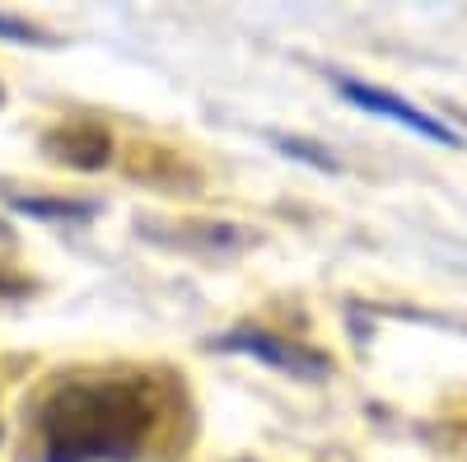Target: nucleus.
Instances as JSON below:
<instances>
[{
  "label": "nucleus",
  "mask_w": 467,
  "mask_h": 462,
  "mask_svg": "<svg viewBox=\"0 0 467 462\" xmlns=\"http://www.w3.org/2000/svg\"><path fill=\"white\" fill-rule=\"evenodd\" d=\"M164 411L160 383L145 374H61L33 402L37 462H136Z\"/></svg>",
  "instance_id": "nucleus-1"
},
{
  "label": "nucleus",
  "mask_w": 467,
  "mask_h": 462,
  "mask_svg": "<svg viewBox=\"0 0 467 462\" xmlns=\"http://www.w3.org/2000/svg\"><path fill=\"white\" fill-rule=\"evenodd\" d=\"M211 345L224 351V355H248V360H257L266 369H281V374L308 378V383L332 374V360L323 351H314V345H304V341H290L281 332H266V327H234V332L215 336Z\"/></svg>",
  "instance_id": "nucleus-2"
},
{
  "label": "nucleus",
  "mask_w": 467,
  "mask_h": 462,
  "mask_svg": "<svg viewBox=\"0 0 467 462\" xmlns=\"http://www.w3.org/2000/svg\"><path fill=\"white\" fill-rule=\"evenodd\" d=\"M337 94H341L346 103H356V108L374 112V118H388V122H398V127L416 131L420 140H435V145H449V149L462 145V136H458L449 122L431 118V112H420L416 103H407V98H398V94H388V89H374V85H360V80H337Z\"/></svg>",
  "instance_id": "nucleus-3"
},
{
  "label": "nucleus",
  "mask_w": 467,
  "mask_h": 462,
  "mask_svg": "<svg viewBox=\"0 0 467 462\" xmlns=\"http://www.w3.org/2000/svg\"><path fill=\"white\" fill-rule=\"evenodd\" d=\"M43 149L52 154L57 164H70V169H103L108 154H112V140L94 122H70V127H57L43 140Z\"/></svg>",
  "instance_id": "nucleus-4"
},
{
  "label": "nucleus",
  "mask_w": 467,
  "mask_h": 462,
  "mask_svg": "<svg viewBox=\"0 0 467 462\" xmlns=\"http://www.w3.org/2000/svg\"><path fill=\"white\" fill-rule=\"evenodd\" d=\"M5 201L15 215L43 220V224H89L99 215L94 201H75V197H19V191H10Z\"/></svg>",
  "instance_id": "nucleus-5"
},
{
  "label": "nucleus",
  "mask_w": 467,
  "mask_h": 462,
  "mask_svg": "<svg viewBox=\"0 0 467 462\" xmlns=\"http://www.w3.org/2000/svg\"><path fill=\"white\" fill-rule=\"evenodd\" d=\"M0 43H33V47H47L52 43V33L47 28H37L19 15H0Z\"/></svg>",
  "instance_id": "nucleus-6"
},
{
  "label": "nucleus",
  "mask_w": 467,
  "mask_h": 462,
  "mask_svg": "<svg viewBox=\"0 0 467 462\" xmlns=\"http://www.w3.org/2000/svg\"><path fill=\"white\" fill-rule=\"evenodd\" d=\"M276 149H285V154H295V159H304V164H314V169H337V159L327 149H318V145H308V140H295V136H276Z\"/></svg>",
  "instance_id": "nucleus-7"
},
{
  "label": "nucleus",
  "mask_w": 467,
  "mask_h": 462,
  "mask_svg": "<svg viewBox=\"0 0 467 462\" xmlns=\"http://www.w3.org/2000/svg\"><path fill=\"white\" fill-rule=\"evenodd\" d=\"M33 285L28 281H19V276H10V272H0V303H15V299H24Z\"/></svg>",
  "instance_id": "nucleus-8"
},
{
  "label": "nucleus",
  "mask_w": 467,
  "mask_h": 462,
  "mask_svg": "<svg viewBox=\"0 0 467 462\" xmlns=\"http://www.w3.org/2000/svg\"><path fill=\"white\" fill-rule=\"evenodd\" d=\"M0 243H10V229H5V220H0Z\"/></svg>",
  "instance_id": "nucleus-9"
},
{
  "label": "nucleus",
  "mask_w": 467,
  "mask_h": 462,
  "mask_svg": "<svg viewBox=\"0 0 467 462\" xmlns=\"http://www.w3.org/2000/svg\"><path fill=\"white\" fill-rule=\"evenodd\" d=\"M0 108H5V89H0Z\"/></svg>",
  "instance_id": "nucleus-10"
},
{
  "label": "nucleus",
  "mask_w": 467,
  "mask_h": 462,
  "mask_svg": "<svg viewBox=\"0 0 467 462\" xmlns=\"http://www.w3.org/2000/svg\"><path fill=\"white\" fill-rule=\"evenodd\" d=\"M0 435H5V430H0Z\"/></svg>",
  "instance_id": "nucleus-11"
}]
</instances>
